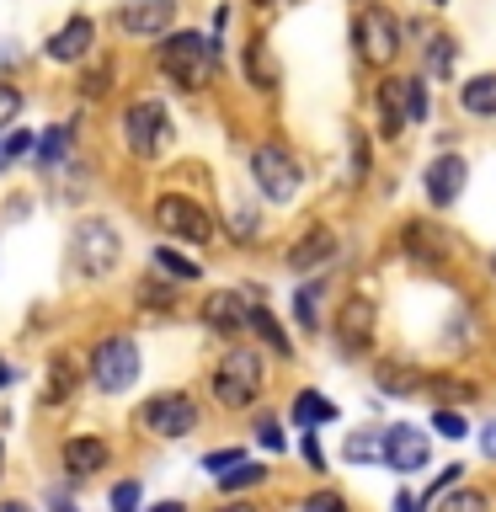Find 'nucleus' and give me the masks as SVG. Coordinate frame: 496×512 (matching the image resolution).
<instances>
[{
	"label": "nucleus",
	"instance_id": "f257e3e1",
	"mask_svg": "<svg viewBox=\"0 0 496 512\" xmlns=\"http://www.w3.org/2000/svg\"><path fill=\"white\" fill-rule=\"evenodd\" d=\"M155 64L171 86L203 91L208 75H214V64H219V38H203V32H166L155 48Z\"/></svg>",
	"mask_w": 496,
	"mask_h": 512
},
{
	"label": "nucleus",
	"instance_id": "f03ea898",
	"mask_svg": "<svg viewBox=\"0 0 496 512\" xmlns=\"http://www.w3.org/2000/svg\"><path fill=\"white\" fill-rule=\"evenodd\" d=\"M214 400L219 406H230V411H246V406H256L262 400V390H267V363H262V352L256 347H246V342H235L224 358L214 363Z\"/></svg>",
	"mask_w": 496,
	"mask_h": 512
},
{
	"label": "nucleus",
	"instance_id": "7ed1b4c3",
	"mask_svg": "<svg viewBox=\"0 0 496 512\" xmlns=\"http://www.w3.org/2000/svg\"><path fill=\"white\" fill-rule=\"evenodd\" d=\"M374 102H379V134L384 139H400L406 134V123H422L427 118V86H422V75H406V80H379V91H374Z\"/></svg>",
	"mask_w": 496,
	"mask_h": 512
},
{
	"label": "nucleus",
	"instance_id": "20e7f679",
	"mask_svg": "<svg viewBox=\"0 0 496 512\" xmlns=\"http://www.w3.org/2000/svg\"><path fill=\"white\" fill-rule=\"evenodd\" d=\"M118 128H123L128 155L150 160V155L166 150V139H171V112H166V102H160V96H139V102L123 107Z\"/></svg>",
	"mask_w": 496,
	"mask_h": 512
},
{
	"label": "nucleus",
	"instance_id": "39448f33",
	"mask_svg": "<svg viewBox=\"0 0 496 512\" xmlns=\"http://www.w3.org/2000/svg\"><path fill=\"white\" fill-rule=\"evenodd\" d=\"M91 384L102 395H123L128 384H139V342L134 336L112 331L91 347Z\"/></svg>",
	"mask_w": 496,
	"mask_h": 512
},
{
	"label": "nucleus",
	"instance_id": "423d86ee",
	"mask_svg": "<svg viewBox=\"0 0 496 512\" xmlns=\"http://www.w3.org/2000/svg\"><path fill=\"white\" fill-rule=\"evenodd\" d=\"M400 43H406V32L400 22L384 6H363L358 22H352V48H358L363 64H374V70H390L400 59Z\"/></svg>",
	"mask_w": 496,
	"mask_h": 512
},
{
	"label": "nucleus",
	"instance_id": "0eeeda50",
	"mask_svg": "<svg viewBox=\"0 0 496 512\" xmlns=\"http://www.w3.org/2000/svg\"><path fill=\"white\" fill-rule=\"evenodd\" d=\"M251 182L267 203H294L299 187H304V171L283 144H256L251 150Z\"/></svg>",
	"mask_w": 496,
	"mask_h": 512
},
{
	"label": "nucleus",
	"instance_id": "6e6552de",
	"mask_svg": "<svg viewBox=\"0 0 496 512\" xmlns=\"http://www.w3.org/2000/svg\"><path fill=\"white\" fill-rule=\"evenodd\" d=\"M70 256H75V272L107 278V272L118 267V256H123V240H118V230H112L107 219H80L70 230Z\"/></svg>",
	"mask_w": 496,
	"mask_h": 512
},
{
	"label": "nucleus",
	"instance_id": "1a4fd4ad",
	"mask_svg": "<svg viewBox=\"0 0 496 512\" xmlns=\"http://www.w3.org/2000/svg\"><path fill=\"white\" fill-rule=\"evenodd\" d=\"M139 427L155 438H187V432H198V400L187 390H160L139 406Z\"/></svg>",
	"mask_w": 496,
	"mask_h": 512
},
{
	"label": "nucleus",
	"instance_id": "9d476101",
	"mask_svg": "<svg viewBox=\"0 0 496 512\" xmlns=\"http://www.w3.org/2000/svg\"><path fill=\"white\" fill-rule=\"evenodd\" d=\"M155 224H160V230H166L171 240H192V246L214 240V214H208L198 198H182V192H166V198H155Z\"/></svg>",
	"mask_w": 496,
	"mask_h": 512
},
{
	"label": "nucleus",
	"instance_id": "9b49d317",
	"mask_svg": "<svg viewBox=\"0 0 496 512\" xmlns=\"http://www.w3.org/2000/svg\"><path fill=\"white\" fill-rule=\"evenodd\" d=\"M203 326L224 336V342H240L251 331V299H240L235 288H219V294L203 299Z\"/></svg>",
	"mask_w": 496,
	"mask_h": 512
},
{
	"label": "nucleus",
	"instance_id": "f8f14e48",
	"mask_svg": "<svg viewBox=\"0 0 496 512\" xmlns=\"http://www.w3.org/2000/svg\"><path fill=\"white\" fill-rule=\"evenodd\" d=\"M176 22V0H123L118 6V27L128 38H166Z\"/></svg>",
	"mask_w": 496,
	"mask_h": 512
},
{
	"label": "nucleus",
	"instance_id": "ddd939ff",
	"mask_svg": "<svg viewBox=\"0 0 496 512\" xmlns=\"http://www.w3.org/2000/svg\"><path fill=\"white\" fill-rule=\"evenodd\" d=\"M427 459H432V443L422 427H384V470L411 475V470H427Z\"/></svg>",
	"mask_w": 496,
	"mask_h": 512
},
{
	"label": "nucleus",
	"instance_id": "4468645a",
	"mask_svg": "<svg viewBox=\"0 0 496 512\" xmlns=\"http://www.w3.org/2000/svg\"><path fill=\"white\" fill-rule=\"evenodd\" d=\"M464 182H470V166H464L459 155H448V150L422 171V187H427V203H432V208H454L459 192H464Z\"/></svg>",
	"mask_w": 496,
	"mask_h": 512
},
{
	"label": "nucleus",
	"instance_id": "2eb2a0df",
	"mask_svg": "<svg viewBox=\"0 0 496 512\" xmlns=\"http://www.w3.org/2000/svg\"><path fill=\"white\" fill-rule=\"evenodd\" d=\"M400 251H406L411 262H422V267H443L448 256H454V240H448L432 219H411L406 230H400Z\"/></svg>",
	"mask_w": 496,
	"mask_h": 512
},
{
	"label": "nucleus",
	"instance_id": "dca6fc26",
	"mask_svg": "<svg viewBox=\"0 0 496 512\" xmlns=\"http://www.w3.org/2000/svg\"><path fill=\"white\" fill-rule=\"evenodd\" d=\"M91 43H96V22H91L86 11H80V16H70V22H64L54 38L43 43V54L54 59V64H86Z\"/></svg>",
	"mask_w": 496,
	"mask_h": 512
},
{
	"label": "nucleus",
	"instance_id": "f3484780",
	"mask_svg": "<svg viewBox=\"0 0 496 512\" xmlns=\"http://www.w3.org/2000/svg\"><path fill=\"white\" fill-rule=\"evenodd\" d=\"M336 342H342V352H363L374 342V299H363V294L342 299V310H336Z\"/></svg>",
	"mask_w": 496,
	"mask_h": 512
},
{
	"label": "nucleus",
	"instance_id": "a211bd4d",
	"mask_svg": "<svg viewBox=\"0 0 496 512\" xmlns=\"http://www.w3.org/2000/svg\"><path fill=\"white\" fill-rule=\"evenodd\" d=\"M107 459H112V448H107V438H96V432L64 438V448H59V464L70 470V480H91L96 470H107Z\"/></svg>",
	"mask_w": 496,
	"mask_h": 512
},
{
	"label": "nucleus",
	"instance_id": "6ab92c4d",
	"mask_svg": "<svg viewBox=\"0 0 496 512\" xmlns=\"http://www.w3.org/2000/svg\"><path fill=\"white\" fill-rule=\"evenodd\" d=\"M336 256V235L326 230V224H310V230H304L294 246H288V272H315V267H326Z\"/></svg>",
	"mask_w": 496,
	"mask_h": 512
},
{
	"label": "nucleus",
	"instance_id": "aec40b11",
	"mask_svg": "<svg viewBox=\"0 0 496 512\" xmlns=\"http://www.w3.org/2000/svg\"><path fill=\"white\" fill-rule=\"evenodd\" d=\"M80 390V363L70 358V352H59L54 363H48V390H43V406H64Z\"/></svg>",
	"mask_w": 496,
	"mask_h": 512
},
{
	"label": "nucleus",
	"instance_id": "412c9836",
	"mask_svg": "<svg viewBox=\"0 0 496 512\" xmlns=\"http://www.w3.org/2000/svg\"><path fill=\"white\" fill-rule=\"evenodd\" d=\"M459 107L470 118H496V75H470L459 86Z\"/></svg>",
	"mask_w": 496,
	"mask_h": 512
},
{
	"label": "nucleus",
	"instance_id": "4be33fe9",
	"mask_svg": "<svg viewBox=\"0 0 496 512\" xmlns=\"http://www.w3.org/2000/svg\"><path fill=\"white\" fill-rule=\"evenodd\" d=\"M150 262H155L160 278H171V283H198V278H203V267L192 262V256H182L176 246H155V251H150Z\"/></svg>",
	"mask_w": 496,
	"mask_h": 512
},
{
	"label": "nucleus",
	"instance_id": "5701e85b",
	"mask_svg": "<svg viewBox=\"0 0 496 512\" xmlns=\"http://www.w3.org/2000/svg\"><path fill=\"white\" fill-rule=\"evenodd\" d=\"M240 64H246V80H251L256 91H272V86H278V64H272V54H267V38H251V43H246V59H240Z\"/></svg>",
	"mask_w": 496,
	"mask_h": 512
},
{
	"label": "nucleus",
	"instance_id": "b1692460",
	"mask_svg": "<svg viewBox=\"0 0 496 512\" xmlns=\"http://www.w3.org/2000/svg\"><path fill=\"white\" fill-rule=\"evenodd\" d=\"M288 416H294V427L315 432L320 422H336V406H331L326 395H315V390H299V395H294V411H288Z\"/></svg>",
	"mask_w": 496,
	"mask_h": 512
},
{
	"label": "nucleus",
	"instance_id": "393cba45",
	"mask_svg": "<svg viewBox=\"0 0 496 512\" xmlns=\"http://www.w3.org/2000/svg\"><path fill=\"white\" fill-rule=\"evenodd\" d=\"M70 139H75L70 123H54V128H48V134L32 144V155H38V171H59V166H64V150H70Z\"/></svg>",
	"mask_w": 496,
	"mask_h": 512
},
{
	"label": "nucleus",
	"instance_id": "a878e982",
	"mask_svg": "<svg viewBox=\"0 0 496 512\" xmlns=\"http://www.w3.org/2000/svg\"><path fill=\"white\" fill-rule=\"evenodd\" d=\"M342 459L358 464V470H368V464H384V432H347Z\"/></svg>",
	"mask_w": 496,
	"mask_h": 512
},
{
	"label": "nucleus",
	"instance_id": "bb28decb",
	"mask_svg": "<svg viewBox=\"0 0 496 512\" xmlns=\"http://www.w3.org/2000/svg\"><path fill=\"white\" fill-rule=\"evenodd\" d=\"M251 331L262 336V342H267L272 352H278V358H294V342H288V331L278 326V320H272V310H267L262 299L251 304Z\"/></svg>",
	"mask_w": 496,
	"mask_h": 512
},
{
	"label": "nucleus",
	"instance_id": "cd10ccee",
	"mask_svg": "<svg viewBox=\"0 0 496 512\" xmlns=\"http://www.w3.org/2000/svg\"><path fill=\"white\" fill-rule=\"evenodd\" d=\"M454 64H459V43L448 38V32H432V38H427V75L448 80V75H454Z\"/></svg>",
	"mask_w": 496,
	"mask_h": 512
},
{
	"label": "nucleus",
	"instance_id": "c85d7f7f",
	"mask_svg": "<svg viewBox=\"0 0 496 512\" xmlns=\"http://www.w3.org/2000/svg\"><path fill=\"white\" fill-rule=\"evenodd\" d=\"M320 299H326V278H310L294 294V315H299L304 331H320Z\"/></svg>",
	"mask_w": 496,
	"mask_h": 512
},
{
	"label": "nucleus",
	"instance_id": "c756f323",
	"mask_svg": "<svg viewBox=\"0 0 496 512\" xmlns=\"http://www.w3.org/2000/svg\"><path fill=\"white\" fill-rule=\"evenodd\" d=\"M432 512H491V496L475 491V486H454L448 496H438V502H432Z\"/></svg>",
	"mask_w": 496,
	"mask_h": 512
},
{
	"label": "nucleus",
	"instance_id": "7c9ffc66",
	"mask_svg": "<svg viewBox=\"0 0 496 512\" xmlns=\"http://www.w3.org/2000/svg\"><path fill=\"white\" fill-rule=\"evenodd\" d=\"M379 390L384 395H416L422 390V374H416V368H400V363H379Z\"/></svg>",
	"mask_w": 496,
	"mask_h": 512
},
{
	"label": "nucleus",
	"instance_id": "2f4dec72",
	"mask_svg": "<svg viewBox=\"0 0 496 512\" xmlns=\"http://www.w3.org/2000/svg\"><path fill=\"white\" fill-rule=\"evenodd\" d=\"M262 480H267V470L246 459V464H235V470L219 475V491H246V486H262Z\"/></svg>",
	"mask_w": 496,
	"mask_h": 512
},
{
	"label": "nucleus",
	"instance_id": "473e14b6",
	"mask_svg": "<svg viewBox=\"0 0 496 512\" xmlns=\"http://www.w3.org/2000/svg\"><path fill=\"white\" fill-rule=\"evenodd\" d=\"M139 304L144 310H176V288L160 283V278H144L139 283Z\"/></svg>",
	"mask_w": 496,
	"mask_h": 512
},
{
	"label": "nucleus",
	"instance_id": "72a5a7b5",
	"mask_svg": "<svg viewBox=\"0 0 496 512\" xmlns=\"http://www.w3.org/2000/svg\"><path fill=\"white\" fill-rule=\"evenodd\" d=\"M230 235L240 246H251L256 235H262V219H256V208H230Z\"/></svg>",
	"mask_w": 496,
	"mask_h": 512
},
{
	"label": "nucleus",
	"instance_id": "f704fd0d",
	"mask_svg": "<svg viewBox=\"0 0 496 512\" xmlns=\"http://www.w3.org/2000/svg\"><path fill=\"white\" fill-rule=\"evenodd\" d=\"M80 96H91V102H96V96H107L112 91V64H91V70L86 75H80V86H75Z\"/></svg>",
	"mask_w": 496,
	"mask_h": 512
},
{
	"label": "nucleus",
	"instance_id": "c9c22d12",
	"mask_svg": "<svg viewBox=\"0 0 496 512\" xmlns=\"http://www.w3.org/2000/svg\"><path fill=\"white\" fill-rule=\"evenodd\" d=\"M235 464H246V454H240V448H214V454H203V470L208 475H224V470H235Z\"/></svg>",
	"mask_w": 496,
	"mask_h": 512
},
{
	"label": "nucleus",
	"instance_id": "e433bc0d",
	"mask_svg": "<svg viewBox=\"0 0 496 512\" xmlns=\"http://www.w3.org/2000/svg\"><path fill=\"white\" fill-rule=\"evenodd\" d=\"M432 427H438L443 438H464V432H470V427H464V416H459L454 406H438V411H432Z\"/></svg>",
	"mask_w": 496,
	"mask_h": 512
},
{
	"label": "nucleus",
	"instance_id": "4c0bfd02",
	"mask_svg": "<svg viewBox=\"0 0 496 512\" xmlns=\"http://www.w3.org/2000/svg\"><path fill=\"white\" fill-rule=\"evenodd\" d=\"M299 512H352V507H347V496H336V491H315V496H304Z\"/></svg>",
	"mask_w": 496,
	"mask_h": 512
},
{
	"label": "nucleus",
	"instance_id": "58836bf2",
	"mask_svg": "<svg viewBox=\"0 0 496 512\" xmlns=\"http://www.w3.org/2000/svg\"><path fill=\"white\" fill-rule=\"evenodd\" d=\"M16 112H22V91H16L11 80H0V128H11Z\"/></svg>",
	"mask_w": 496,
	"mask_h": 512
},
{
	"label": "nucleus",
	"instance_id": "ea45409f",
	"mask_svg": "<svg viewBox=\"0 0 496 512\" xmlns=\"http://www.w3.org/2000/svg\"><path fill=\"white\" fill-rule=\"evenodd\" d=\"M256 443L262 448H272V454H283V427H278V416H262V422H256Z\"/></svg>",
	"mask_w": 496,
	"mask_h": 512
},
{
	"label": "nucleus",
	"instance_id": "a19ab883",
	"mask_svg": "<svg viewBox=\"0 0 496 512\" xmlns=\"http://www.w3.org/2000/svg\"><path fill=\"white\" fill-rule=\"evenodd\" d=\"M139 507V480H118L112 486V512H134Z\"/></svg>",
	"mask_w": 496,
	"mask_h": 512
},
{
	"label": "nucleus",
	"instance_id": "79ce46f5",
	"mask_svg": "<svg viewBox=\"0 0 496 512\" xmlns=\"http://www.w3.org/2000/svg\"><path fill=\"white\" fill-rule=\"evenodd\" d=\"M352 182H368V139L352 134Z\"/></svg>",
	"mask_w": 496,
	"mask_h": 512
},
{
	"label": "nucleus",
	"instance_id": "37998d69",
	"mask_svg": "<svg viewBox=\"0 0 496 512\" xmlns=\"http://www.w3.org/2000/svg\"><path fill=\"white\" fill-rule=\"evenodd\" d=\"M299 454H304V464H310V470H326V448H320V438H315V432H304Z\"/></svg>",
	"mask_w": 496,
	"mask_h": 512
},
{
	"label": "nucleus",
	"instance_id": "c03bdc74",
	"mask_svg": "<svg viewBox=\"0 0 496 512\" xmlns=\"http://www.w3.org/2000/svg\"><path fill=\"white\" fill-rule=\"evenodd\" d=\"M416 507H422V496H416V491H400L390 502V512H416Z\"/></svg>",
	"mask_w": 496,
	"mask_h": 512
},
{
	"label": "nucleus",
	"instance_id": "a18cd8bd",
	"mask_svg": "<svg viewBox=\"0 0 496 512\" xmlns=\"http://www.w3.org/2000/svg\"><path fill=\"white\" fill-rule=\"evenodd\" d=\"M480 454H486V459H496V422H486V427H480Z\"/></svg>",
	"mask_w": 496,
	"mask_h": 512
},
{
	"label": "nucleus",
	"instance_id": "49530a36",
	"mask_svg": "<svg viewBox=\"0 0 496 512\" xmlns=\"http://www.w3.org/2000/svg\"><path fill=\"white\" fill-rule=\"evenodd\" d=\"M22 150H32V134H11V144H6V155L16 160V155H22Z\"/></svg>",
	"mask_w": 496,
	"mask_h": 512
},
{
	"label": "nucleus",
	"instance_id": "de8ad7c7",
	"mask_svg": "<svg viewBox=\"0 0 496 512\" xmlns=\"http://www.w3.org/2000/svg\"><path fill=\"white\" fill-rule=\"evenodd\" d=\"M214 512H262L256 502H224V507H214Z\"/></svg>",
	"mask_w": 496,
	"mask_h": 512
},
{
	"label": "nucleus",
	"instance_id": "09e8293b",
	"mask_svg": "<svg viewBox=\"0 0 496 512\" xmlns=\"http://www.w3.org/2000/svg\"><path fill=\"white\" fill-rule=\"evenodd\" d=\"M150 512H187V507H182V502H155Z\"/></svg>",
	"mask_w": 496,
	"mask_h": 512
},
{
	"label": "nucleus",
	"instance_id": "8fccbe9b",
	"mask_svg": "<svg viewBox=\"0 0 496 512\" xmlns=\"http://www.w3.org/2000/svg\"><path fill=\"white\" fill-rule=\"evenodd\" d=\"M6 384H11V363L0 358V390H6Z\"/></svg>",
	"mask_w": 496,
	"mask_h": 512
},
{
	"label": "nucleus",
	"instance_id": "3c124183",
	"mask_svg": "<svg viewBox=\"0 0 496 512\" xmlns=\"http://www.w3.org/2000/svg\"><path fill=\"white\" fill-rule=\"evenodd\" d=\"M0 512H32L27 502H0Z\"/></svg>",
	"mask_w": 496,
	"mask_h": 512
},
{
	"label": "nucleus",
	"instance_id": "603ef678",
	"mask_svg": "<svg viewBox=\"0 0 496 512\" xmlns=\"http://www.w3.org/2000/svg\"><path fill=\"white\" fill-rule=\"evenodd\" d=\"M0 475H6V438H0Z\"/></svg>",
	"mask_w": 496,
	"mask_h": 512
},
{
	"label": "nucleus",
	"instance_id": "864d4df0",
	"mask_svg": "<svg viewBox=\"0 0 496 512\" xmlns=\"http://www.w3.org/2000/svg\"><path fill=\"white\" fill-rule=\"evenodd\" d=\"M11 166V155H6V144H0V171H6Z\"/></svg>",
	"mask_w": 496,
	"mask_h": 512
},
{
	"label": "nucleus",
	"instance_id": "5fc2aeb1",
	"mask_svg": "<svg viewBox=\"0 0 496 512\" xmlns=\"http://www.w3.org/2000/svg\"><path fill=\"white\" fill-rule=\"evenodd\" d=\"M251 6H278V0H251Z\"/></svg>",
	"mask_w": 496,
	"mask_h": 512
},
{
	"label": "nucleus",
	"instance_id": "6e6d98bb",
	"mask_svg": "<svg viewBox=\"0 0 496 512\" xmlns=\"http://www.w3.org/2000/svg\"><path fill=\"white\" fill-rule=\"evenodd\" d=\"M427 6H448V0H427Z\"/></svg>",
	"mask_w": 496,
	"mask_h": 512
}]
</instances>
